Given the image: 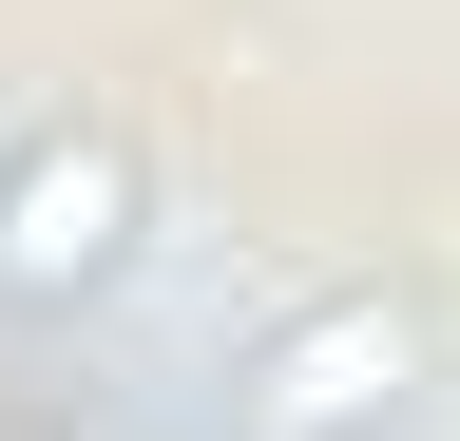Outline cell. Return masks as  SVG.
<instances>
[{"label":"cell","mask_w":460,"mask_h":441,"mask_svg":"<svg viewBox=\"0 0 460 441\" xmlns=\"http://www.w3.org/2000/svg\"><path fill=\"white\" fill-rule=\"evenodd\" d=\"M135 250V154L115 135H39L20 173H0V288H96V269Z\"/></svg>","instance_id":"2"},{"label":"cell","mask_w":460,"mask_h":441,"mask_svg":"<svg viewBox=\"0 0 460 441\" xmlns=\"http://www.w3.org/2000/svg\"><path fill=\"white\" fill-rule=\"evenodd\" d=\"M402 384H422V307L345 288V307H307V326H269V365H250V441H365Z\"/></svg>","instance_id":"1"}]
</instances>
